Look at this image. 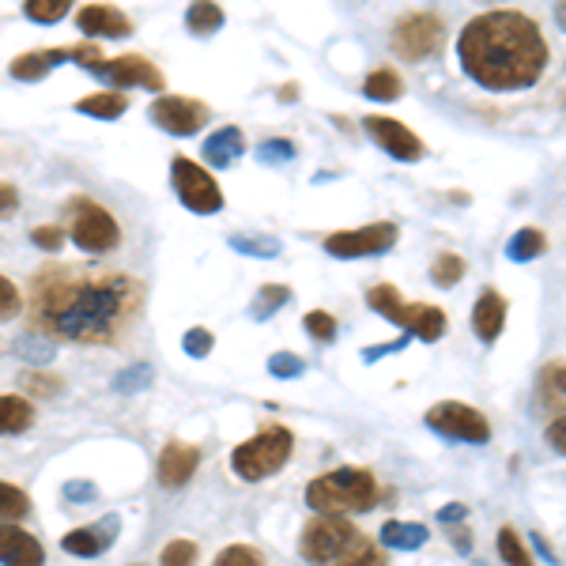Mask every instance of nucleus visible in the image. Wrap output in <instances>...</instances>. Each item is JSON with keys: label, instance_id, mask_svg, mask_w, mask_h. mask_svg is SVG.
<instances>
[{"label": "nucleus", "instance_id": "4c0bfd02", "mask_svg": "<svg viewBox=\"0 0 566 566\" xmlns=\"http://www.w3.org/2000/svg\"><path fill=\"white\" fill-rule=\"evenodd\" d=\"M200 552L193 541H186V536H178V541H170L167 547H163L159 555V566H197Z\"/></svg>", "mask_w": 566, "mask_h": 566}, {"label": "nucleus", "instance_id": "6e6552de", "mask_svg": "<svg viewBox=\"0 0 566 566\" xmlns=\"http://www.w3.org/2000/svg\"><path fill=\"white\" fill-rule=\"evenodd\" d=\"M392 53L408 65H419V61L434 57L446 42V23L442 15L434 12H405L397 23H392Z\"/></svg>", "mask_w": 566, "mask_h": 566}, {"label": "nucleus", "instance_id": "a18cd8bd", "mask_svg": "<svg viewBox=\"0 0 566 566\" xmlns=\"http://www.w3.org/2000/svg\"><path fill=\"white\" fill-rule=\"evenodd\" d=\"M258 159L261 163H287V159H295V144L291 140H261Z\"/></svg>", "mask_w": 566, "mask_h": 566}, {"label": "nucleus", "instance_id": "6e6d98bb", "mask_svg": "<svg viewBox=\"0 0 566 566\" xmlns=\"http://www.w3.org/2000/svg\"><path fill=\"white\" fill-rule=\"evenodd\" d=\"M555 23H559L563 31H566V4H555Z\"/></svg>", "mask_w": 566, "mask_h": 566}, {"label": "nucleus", "instance_id": "e433bc0d", "mask_svg": "<svg viewBox=\"0 0 566 566\" xmlns=\"http://www.w3.org/2000/svg\"><path fill=\"white\" fill-rule=\"evenodd\" d=\"M269 374H272V378H280V381L303 378L306 363H303V355H295V352H276V355H269Z\"/></svg>", "mask_w": 566, "mask_h": 566}, {"label": "nucleus", "instance_id": "a878e982", "mask_svg": "<svg viewBox=\"0 0 566 566\" xmlns=\"http://www.w3.org/2000/svg\"><path fill=\"white\" fill-rule=\"evenodd\" d=\"M544 250H547V234L536 231V227H522V231L506 242V258L514 264H528V261L544 258Z\"/></svg>", "mask_w": 566, "mask_h": 566}, {"label": "nucleus", "instance_id": "c9c22d12", "mask_svg": "<svg viewBox=\"0 0 566 566\" xmlns=\"http://www.w3.org/2000/svg\"><path fill=\"white\" fill-rule=\"evenodd\" d=\"M212 566H264V555L253 544H227L212 559Z\"/></svg>", "mask_w": 566, "mask_h": 566}, {"label": "nucleus", "instance_id": "ddd939ff", "mask_svg": "<svg viewBox=\"0 0 566 566\" xmlns=\"http://www.w3.org/2000/svg\"><path fill=\"white\" fill-rule=\"evenodd\" d=\"M148 117H151V125H159V129L170 136H197L208 125L212 109L189 95H159L148 106Z\"/></svg>", "mask_w": 566, "mask_h": 566}, {"label": "nucleus", "instance_id": "a211bd4d", "mask_svg": "<svg viewBox=\"0 0 566 566\" xmlns=\"http://www.w3.org/2000/svg\"><path fill=\"white\" fill-rule=\"evenodd\" d=\"M0 566H45V547L23 525L0 522Z\"/></svg>", "mask_w": 566, "mask_h": 566}, {"label": "nucleus", "instance_id": "7c9ffc66", "mask_svg": "<svg viewBox=\"0 0 566 566\" xmlns=\"http://www.w3.org/2000/svg\"><path fill=\"white\" fill-rule=\"evenodd\" d=\"M27 514H31V495L15 483L0 480V522H20Z\"/></svg>", "mask_w": 566, "mask_h": 566}, {"label": "nucleus", "instance_id": "2f4dec72", "mask_svg": "<svg viewBox=\"0 0 566 566\" xmlns=\"http://www.w3.org/2000/svg\"><path fill=\"white\" fill-rule=\"evenodd\" d=\"M69 12H72V0H27V4H23V15L31 23H39V27L61 23Z\"/></svg>", "mask_w": 566, "mask_h": 566}, {"label": "nucleus", "instance_id": "3c124183", "mask_svg": "<svg viewBox=\"0 0 566 566\" xmlns=\"http://www.w3.org/2000/svg\"><path fill=\"white\" fill-rule=\"evenodd\" d=\"M408 344V336H400V340H392V344H374V348L363 352V359L374 363V359H381V355H392V352H400Z\"/></svg>", "mask_w": 566, "mask_h": 566}, {"label": "nucleus", "instance_id": "f8f14e48", "mask_svg": "<svg viewBox=\"0 0 566 566\" xmlns=\"http://www.w3.org/2000/svg\"><path fill=\"white\" fill-rule=\"evenodd\" d=\"M400 239V227L381 219V223H367L359 231H336L322 242L328 258L340 261H359V258H378V253H389Z\"/></svg>", "mask_w": 566, "mask_h": 566}, {"label": "nucleus", "instance_id": "473e14b6", "mask_svg": "<svg viewBox=\"0 0 566 566\" xmlns=\"http://www.w3.org/2000/svg\"><path fill=\"white\" fill-rule=\"evenodd\" d=\"M15 352H20L23 359L31 363V367H45V363H50L53 355H57V344H53L50 336L27 333V336H20V340H15Z\"/></svg>", "mask_w": 566, "mask_h": 566}, {"label": "nucleus", "instance_id": "4468645a", "mask_svg": "<svg viewBox=\"0 0 566 566\" xmlns=\"http://www.w3.org/2000/svg\"><path fill=\"white\" fill-rule=\"evenodd\" d=\"M363 133H367L386 155H392L397 163H419V159H423V151H427L423 140H419V136L408 129L405 122L386 117V114H367V117H363Z\"/></svg>", "mask_w": 566, "mask_h": 566}, {"label": "nucleus", "instance_id": "a19ab883", "mask_svg": "<svg viewBox=\"0 0 566 566\" xmlns=\"http://www.w3.org/2000/svg\"><path fill=\"white\" fill-rule=\"evenodd\" d=\"M144 386H151V367H148V363H136V367L122 370L114 378V392H122V397H133V392L144 389Z\"/></svg>", "mask_w": 566, "mask_h": 566}, {"label": "nucleus", "instance_id": "de8ad7c7", "mask_svg": "<svg viewBox=\"0 0 566 566\" xmlns=\"http://www.w3.org/2000/svg\"><path fill=\"white\" fill-rule=\"evenodd\" d=\"M544 438H547V446H552L555 453H563V458H566V416L552 419V423H547V431H544Z\"/></svg>", "mask_w": 566, "mask_h": 566}, {"label": "nucleus", "instance_id": "c756f323", "mask_svg": "<svg viewBox=\"0 0 566 566\" xmlns=\"http://www.w3.org/2000/svg\"><path fill=\"white\" fill-rule=\"evenodd\" d=\"M464 280V258L461 253H438V258L431 261V283L442 291L458 287V283Z\"/></svg>", "mask_w": 566, "mask_h": 566}, {"label": "nucleus", "instance_id": "c85d7f7f", "mask_svg": "<svg viewBox=\"0 0 566 566\" xmlns=\"http://www.w3.org/2000/svg\"><path fill=\"white\" fill-rule=\"evenodd\" d=\"M495 544H499V559L506 563V566H536L517 528L502 525V528H499V536H495Z\"/></svg>", "mask_w": 566, "mask_h": 566}, {"label": "nucleus", "instance_id": "aec40b11", "mask_svg": "<svg viewBox=\"0 0 566 566\" xmlns=\"http://www.w3.org/2000/svg\"><path fill=\"white\" fill-rule=\"evenodd\" d=\"M506 328V298L499 291H480L476 306H472V333L480 336L483 344H495Z\"/></svg>", "mask_w": 566, "mask_h": 566}, {"label": "nucleus", "instance_id": "dca6fc26", "mask_svg": "<svg viewBox=\"0 0 566 566\" xmlns=\"http://www.w3.org/2000/svg\"><path fill=\"white\" fill-rule=\"evenodd\" d=\"M197 469H200V450L197 446H189V442H167L159 450V464H155V476H159L163 488H170V491H178V488H186L189 480L197 476Z\"/></svg>", "mask_w": 566, "mask_h": 566}, {"label": "nucleus", "instance_id": "9d476101", "mask_svg": "<svg viewBox=\"0 0 566 566\" xmlns=\"http://www.w3.org/2000/svg\"><path fill=\"white\" fill-rule=\"evenodd\" d=\"M423 423L431 427L434 434L450 438V442H464V446H488L491 442L488 416L476 412L472 405H461V400H442V405L427 408Z\"/></svg>", "mask_w": 566, "mask_h": 566}, {"label": "nucleus", "instance_id": "f257e3e1", "mask_svg": "<svg viewBox=\"0 0 566 566\" xmlns=\"http://www.w3.org/2000/svg\"><path fill=\"white\" fill-rule=\"evenodd\" d=\"M27 322L50 340L117 344L144 310V283L129 272L45 264L27 287Z\"/></svg>", "mask_w": 566, "mask_h": 566}, {"label": "nucleus", "instance_id": "37998d69", "mask_svg": "<svg viewBox=\"0 0 566 566\" xmlns=\"http://www.w3.org/2000/svg\"><path fill=\"white\" fill-rule=\"evenodd\" d=\"M23 295H20V287H15L8 276H0V325L4 322H12V317H20L23 314Z\"/></svg>", "mask_w": 566, "mask_h": 566}, {"label": "nucleus", "instance_id": "58836bf2", "mask_svg": "<svg viewBox=\"0 0 566 566\" xmlns=\"http://www.w3.org/2000/svg\"><path fill=\"white\" fill-rule=\"evenodd\" d=\"M212 348H216L212 328H200V325H193L186 336H181V352H186L189 359H208V355H212Z\"/></svg>", "mask_w": 566, "mask_h": 566}, {"label": "nucleus", "instance_id": "2eb2a0df", "mask_svg": "<svg viewBox=\"0 0 566 566\" xmlns=\"http://www.w3.org/2000/svg\"><path fill=\"white\" fill-rule=\"evenodd\" d=\"M117 533H122V517L106 514V517H98L95 525H80L61 536V552L72 555V559H98L106 547H114Z\"/></svg>", "mask_w": 566, "mask_h": 566}, {"label": "nucleus", "instance_id": "cd10ccee", "mask_svg": "<svg viewBox=\"0 0 566 566\" xmlns=\"http://www.w3.org/2000/svg\"><path fill=\"white\" fill-rule=\"evenodd\" d=\"M291 303V287H283V283H264V287L253 295V306H250V317L253 322H264V317L280 314V306Z\"/></svg>", "mask_w": 566, "mask_h": 566}, {"label": "nucleus", "instance_id": "393cba45", "mask_svg": "<svg viewBox=\"0 0 566 566\" xmlns=\"http://www.w3.org/2000/svg\"><path fill=\"white\" fill-rule=\"evenodd\" d=\"M363 95H367L370 103H397V98L405 95V80H400L397 69L381 65L363 80Z\"/></svg>", "mask_w": 566, "mask_h": 566}, {"label": "nucleus", "instance_id": "8fccbe9b", "mask_svg": "<svg viewBox=\"0 0 566 566\" xmlns=\"http://www.w3.org/2000/svg\"><path fill=\"white\" fill-rule=\"evenodd\" d=\"M464 517H469V506H464V502H450V506L438 510V522L442 525H461Z\"/></svg>", "mask_w": 566, "mask_h": 566}, {"label": "nucleus", "instance_id": "bb28decb", "mask_svg": "<svg viewBox=\"0 0 566 566\" xmlns=\"http://www.w3.org/2000/svg\"><path fill=\"white\" fill-rule=\"evenodd\" d=\"M223 23H227V15L219 4H189V12H186V27L197 39H208V34L223 31Z\"/></svg>", "mask_w": 566, "mask_h": 566}, {"label": "nucleus", "instance_id": "6ab92c4d", "mask_svg": "<svg viewBox=\"0 0 566 566\" xmlns=\"http://www.w3.org/2000/svg\"><path fill=\"white\" fill-rule=\"evenodd\" d=\"M65 61H72V45H61V50H31V53H20V57L8 65V72H12V80H20V84H39V80H45L57 65H65Z\"/></svg>", "mask_w": 566, "mask_h": 566}, {"label": "nucleus", "instance_id": "603ef678", "mask_svg": "<svg viewBox=\"0 0 566 566\" xmlns=\"http://www.w3.org/2000/svg\"><path fill=\"white\" fill-rule=\"evenodd\" d=\"M547 381H552L555 392H563V397H566V363H552V370H547Z\"/></svg>", "mask_w": 566, "mask_h": 566}, {"label": "nucleus", "instance_id": "0eeeda50", "mask_svg": "<svg viewBox=\"0 0 566 566\" xmlns=\"http://www.w3.org/2000/svg\"><path fill=\"white\" fill-rule=\"evenodd\" d=\"M65 216H69V239L76 242L84 253L103 258V253L122 245V227H117V219L109 216L98 200L72 197L65 205Z\"/></svg>", "mask_w": 566, "mask_h": 566}, {"label": "nucleus", "instance_id": "864d4df0", "mask_svg": "<svg viewBox=\"0 0 566 566\" xmlns=\"http://www.w3.org/2000/svg\"><path fill=\"white\" fill-rule=\"evenodd\" d=\"M276 98L280 103H298V84H283Z\"/></svg>", "mask_w": 566, "mask_h": 566}, {"label": "nucleus", "instance_id": "20e7f679", "mask_svg": "<svg viewBox=\"0 0 566 566\" xmlns=\"http://www.w3.org/2000/svg\"><path fill=\"white\" fill-rule=\"evenodd\" d=\"M367 306L378 317H386L389 325L405 328L408 340L438 344L446 336V328H450V317H446L442 310L431 303H405L392 283H374L367 291Z\"/></svg>", "mask_w": 566, "mask_h": 566}, {"label": "nucleus", "instance_id": "49530a36", "mask_svg": "<svg viewBox=\"0 0 566 566\" xmlns=\"http://www.w3.org/2000/svg\"><path fill=\"white\" fill-rule=\"evenodd\" d=\"M20 212V189L12 181H0V219H12Z\"/></svg>", "mask_w": 566, "mask_h": 566}, {"label": "nucleus", "instance_id": "f3484780", "mask_svg": "<svg viewBox=\"0 0 566 566\" xmlns=\"http://www.w3.org/2000/svg\"><path fill=\"white\" fill-rule=\"evenodd\" d=\"M76 27L87 39H129L133 20L114 4H84L76 12Z\"/></svg>", "mask_w": 566, "mask_h": 566}, {"label": "nucleus", "instance_id": "9b49d317", "mask_svg": "<svg viewBox=\"0 0 566 566\" xmlns=\"http://www.w3.org/2000/svg\"><path fill=\"white\" fill-rule=\"evenodd\" d=\"M87 72L95 80H103L109 91H129V87H144V91H155V95H163V87H167V80H163L159 65H151L144 53H122V57L106 61H91Z\"/></svg>", "mask_w": 566, "mask_h": 566}, {"label": "nucleus", "instance_id": "5fc2aeb1", "mask_svg": "<svg viewBox=\"0 0 566 566\" xmlns=\"http://www.w3.org/2000/svg\"><path fill=\"white\" fill-rule=\"evenodd\" d=\"M536 547H541V555H544V559H547V563H552V566H555V563H559V555H555V552H552V547H547V544L541 541V536H536Z\"/></svg>", "mask_w": 566, "mask_h": 566}, {"label": "nucleus", "instance_id": "ea45409f", "mask_svg": "<svg viewBox=\"0 0 566 566\" xmlns=\"http://www.w3.org/2000/svg\"><path fill=\"white\" fill-rule=\"evenodd\" d=\"M303 328L314 340H325V344H333L336 340V333H340V325H336V317L333 314H325V310H310V314L303 317Z\"/></svg>", "mask_w": 566, "mask_h": 566}, {"label": "nucleus", "instance_id": "5701e85b", "mask_svg": "<svg viewBox=\"0 0 566 566\" xmlns=\"http://www.w3.org/2000/svg\"><path fill=\"white\" fill-rule=\"evenodd\" d=\"M76 114H87V117H103V122H114V117H122L125 109H129V95H122V91H98V95H84L72 103Z\"/></svg>", "mask_w": 566, "mask_h": 566}, {"label": "nucleus", "instance_id": "4be33fe9", "mask_svg": "<svg viewBox=\"0 0 566 566\" xmlns=\"http://www.w3.org/2000/svg\"><path fill=\"white\" fill-rule=\"evenodd\" d=\"M34 423V405L20 392H0V438L23 434Z\"/></svg>", "mask_w": 566, "mask_h": 566}, {"label": "nucleus", "instance_id": "c03bdc74", "mask_svg": "<svg viewBox=\"0 0 566 566\" xmlns=\"http://www.w3.org/2000/svg\"><path fill=\"white\" fill-rule=\"evenodd\" d=\"M65 227H57V223H45V227H34L31 231V245H39V250L45 253H57L61 245H65Z\"/></svg>", "mask_w": 566, "mask_h": 566}, {"label": "nucleus", "instance_id": "7ed1b4c3", "mask_svg": "<svg viewBox=\"0 0 566 566\" xmlns=\"http://www.w3.org/2000/svg\"><path fill=\"white\" fill-rule=\"evenodd\" d=\"M381 502V488L367 469H333L306 483V506L322 517L367 514Z\"/></svg>", "mask_w": 566, "mask_h": 566}, {"label": "nucleus", "instance_id": "1a4fd4ad", "mask_svg": "<svg viewBox=\"0 0 566 566\" xmlns=\"http://www.w3.org/2000/svg\"><path fill=\"white\" fill-rule=\"evenodd\" d=\"M170 186L193 216H216L223 208V189L212 178V170H205L186 155H175V163H170Z\"/></svg>", "mask_w": 566, "mask_h": 566}, {"label": "nucleus", "instance_id": "b1692460", "mask_svg": "<svg viewBox=\"0 0 566 566\" xmlns=\"http://www.w3.org/2000/svg\"><path fill=\"white\" fill-rule=\"evenodd\" d=\"M431 541V528L419 522H386L381 525V544L392 547V552H416Z\"/></svg>", "mask_w": 566, "mask_h": 566}, {"label": "nucleus", "instance_id": "09e8293b", "mask_svg": "<svg viewBox=\"0 0 566 566\" xmlns=\"http://www.w3.org/2000/svg\"><path fill=\"white\" fill-rule=\"evenodd\" d=\"M95 495H98L95 483H87V480H72V483H65V499H69V502H91Z\"/></svg>", "mask_w": 566, "mask_h": 566}, {"label": "nucleus", "instance_id": "39448f33", "mask_svg": "<svg viewBox=\"0 0 566 566\" xmlns=\"http://www.w3.org/2000/svg\"><path fill=\"white\" fill-rule=\"evenodd\" d=\"M291 450H295V434H291V427L264 423L253 438H245L242 446H234L231 469H234V476L245 480V483H261V480L276 476L283 464H287Z\"/></svg>", "mask_w": 566, "mask_h": 566}, {"label": "nucleus", "instance_id": "72a5a7b5", "mask_svg": "<svg viewBox=\"0 0 566 566\" xmlns=\"http://www.w3.org/2000/svg\"><path fill=\"white\" fill-rule=\"evenodd\" d=\"M20 386H23L27 397H57V392H65V381L50 370H23Z\"/></svg>", "mask_w": 566, "mask_h": 566}, {"label": "nucleus", "instance_id": "f03ea898", "mask_svg": "<svg viewBox=\"0 0 566 566\" xmlns=\"http://www.w3.org/2000/svg\"><path fill=\"white\" fill-rule=\"evenodd\" d=\"M544 31L533 15L514 8H491L464 23L458 39V61L464 76L488 91H522L533 87L547 69Z\"/></svg>", "mask_w": 566, "mask_h": 566}, {"label": "nucleus", "instance_id": "f704fd0d", "mask_svg": "<svg viewBox=\"0 0 566 566\" xmlns=\"http://www.w3.org/2000/svg\"><path fill=\"white\" fill-rule=\"evenodd\" d=\"M231 250L245 258H280L276 239H258V234H231Z\"/></svg>", "mask_w": 566, "mask_h": 566}, {"label": "nucleus", "instance_id": "412c9836", "mask_svg": "<svg viewBox=\"0 0 566 566\" xmlns=\"http://www.w3.org/2000/svg\"><path fill=\"white\" fill-rule=\"evenodd\" d=\"M200 155H205V163L212 170L234 167V159H242L245 155V133L239 129V125H223V129H216L212 136H208Z\"/></svg>", "mask_w": 566, "mask_h": 566}, {"label": "nucleus", "instance_id": "423d86ee", "mask_svg": "<svg viewBox=\"0 0 566 566\" xmlns=\"http://www.w3.org/2000/svg\"><path fill=\"white\" fill-rule=\"evenodd\" d=\"M363 541V533L355 528L352 517H310L303 536H298V555L310 566H336L355 544Z\"/></svg>", "mask_w": 566, "mask_h": 566}, {"label": "nucleus", "instance_id": "79ce46f5", "mask_svg": "<svg viewBox=\"0 0 566 566\" xmlns=\"http://www.w3.org/2000/svg\"><path fill=\"white\" fill-rule=\"evenodd\" d=\"M336 566H389V563H386V552H381V547H374L367 536H363V541L355 544Z\"/></svg>", "mask_w": 566, "mask_h": 566}]
</instances>
